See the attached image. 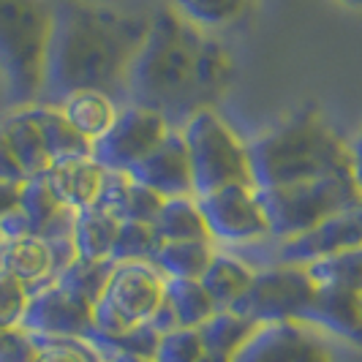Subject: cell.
<instances>
[{
	"label": "cell",
	"instance_id": "6da1fadb",
	"mask_svg": "<svg viewBox=\"0 0 362 362\" xmlns=\"http://www.w3.org/2000/svg\"><path fill=\"white\" fill-rule=\"evenodd\" d=\"M235 79L232 49L175 8L161 6L150 17V33L128 76V104L153 109L172 128H182L194 115L216 109Z\"/></svg>",
	"mask_w": 362,
	"mask_h": 362
},
{
	"label": "cell",
	"instance_id": "7a4b0ae2",
	"mask_svg": "<svg viewBox=\"0 0 362 362\" xmlns=\"http://www.w3.org/2000/svg\"><path fill=\"white\" fill-rule=\"evenodd\" d=\"M150 17L98 0H57L38 104H57L76 90H104L126 107L128 76L150 33Z\"/></svg>",
	"mask_w": 362,
	"mask_h": 362
},
{
	"label": "cell",
	"instance_id": "3957f363",
	"mask_svg": "<svg viewBox=\"0 0 362 362\" xmlns=\"http://www.w3.org/2000/svg\"><path fill=\"white\" fill-rule=\"evenodd\" d=\"M248 156L259 191L351 172V142H346L313 104L291 112L286 120L248 142Z\"/></svg>",
	"mask_w": 362,
	"mask_h": 362
},
{
	"label": "cell",
	"instance_id": "277c9868",
	"mask_svg": "<svg viewBox=\"0 0 362 362\" xmlns=\"http://www.w3.org/2000/svg\"><path fill=\"white\" fill-rule=\"evenodd\" d=\"M54 30L49 0H0V69L17 107L38 104Z\"/></svg>",
	"mask_w": 362,
	"mask_h": 362
},
{
	"label": "cell",
	"instance_id": "5b68a950",
	"mask_svg": "<svg viewBox=\"0 0 362 362\" xmlns=\"http://www.w3.org/2000/svg\"><path fill=\"white\" fill-rule=\"evenodd\" d=\"M180 134L191 156L197 197L216 194L229 185H254L248 145L216 109L194 115L180 128Z\"/></svg>",
	"mask_w": 362,
	"mask_h": 362
},
{
	"label": "cell",
	"instance_id": "8992f818",
	"mask_svg": "<svg viewBox=\"0 0 362 362\" xmlns=\"http://www.w3.org/2000/svg\"><path fill=\"white\" fill-rule=\"evenodd\" d=\"M259 199L264 204V213L270 221L272 240L284 243V240L305 235L319 223H325L329 216L362 202V191L354 182V175L349 172V175H335V177L303 182L291 188L259 191Z\"/></svg>",
	"mask_w": 362,
	"mask_h": 362
},
{
	"label": "cell",
	"instance_id": "52a82bcc",
	"mask_svg": "<svg viewBox=\"0 0 362 362\" xmlns=\"http://www.w3.org/2000/svg\"><path fill=\"white\" fill-rule=\"evenodd\" d=\"M163 300H166V275L153 262H117L112 264L107 286L95 303L93 332L117 335L134 327L150 325Z\"/></svg>",
	"mask_w": 362,
	"mask_h": 362
},
{
	"label": "cell",
	"instance_id": "ba28073f",
	"mask_svg": "<svg viewBox=\"0 0 362 362\" xmlns=\"http://www.w3.org/2000/svg\"><path fill=\"white\" fill-rule=\"evenodd\" d=\"M319 281L310 275L308 264L275 262L270 267L254 272L245 294L229 310L251 319L256 325H303L310 303L316 297Z\"/></svg>",
	"mask_w": 362,
	"mask_h": 362
},
{
	"label": "cell",
	"instance_id": "9c48e42d",
	"mask_svg": "<svg viewBox=\"0 0 362 362\" xmlns=\"http://www.w3.org/2000/svg\"><path fill=\"white\" fill-rule=\"evenodd\" d=\"M175 128L166 123V117L139 104H126L120 109L115 126L93 145V156L104 163L109 172L128 175L139 161L161 145Z\"/></svg>",
	"mask_w": 362,
	"mask_h": 362
},
{
	"label": "cell",
	"instance_id": "30bf717a",
	"mask_svg": "<svg viewBox=\"0 0 362 362\" xmlns=\"http://www.w3.org/2000/svg\"><path fill=\"white\" fill-rule=\"evenodd\" d=\"M197 199L216 243L256 245V243L272 240L270 221L256 185H229Z\"/></svg>",
	"mask_w": 362,
	"mask_h": 362
},
{
	"label": "cell",
	"instance_id": "8fae6325",
	"mask_svg": "<svg viewBox=\"0 0 362 362\" xmlns=\"http://www.w3.org/2000/svg\"><path fill=\"white\" fill-rule=\"evenodd\" d=\"M22 327L38 338H79L88 341L95 329V303L85 294L54 281L30 294Z\"/></svg>",
	"mask_w": 362,
	"mask_h": 362
},
{
	"label": "cell",
	"instance_id": "7c38bea8",
	"mask_svg": "<svg viewBox=\"0 0 362 362\" xmlns=\"http://www.w3.org/2000/svg\"><path fill=\"white\" fill-rule=\"evenodd\" d=\"M76 259L74 240H47L28 235L0 243V267L19 278L30 294L57 281V275Z\"/></svg>",
	"mask_w": 362,
	"mask_h": 362
},
{
	"label": "cell",
	"instance_id": "4fadbf2b",
	"mask_svg": "<svg viewBox=\"0 0 362 362\" xmlns=\"http://www.w3.org/2000/svg\"><path fill=\"white\" fill-rule=\"evenodd\" d=\"M74 229V210L57 199L52 185L44 177H33L22 185L19 207L0 223V237L38 235L47 240H69Z\"/></svg>",
	"mask_w": 362,
	"mask_h": 362
},
{
	"label": "cell",
	"instance_id": "5bb4252c",
	"mask_svg": "<svg viewBox=\"0 0 362 362\" xmlns=\"http://www.w3.org/2000/svg\"><path fill=\"white\" fill-rule=\"evenodd\" d=\"M235 362H335L327 344L297 322L259 325L245 346L235 354Z\"/></svg>",
	"mask_w": 362,
	"mask_h": 362
},
{
	"label": "cell",
	"instance_id": "9a60e30c",
	"mask_svg": "<svg viewBox=\"0 0 362 362\" xmlns=\"http://www.w3.org/2000/svg\"><path fill=\"white\" fill-rule=\"evenodd\" d=\"M362 245V202L329 216L305 235L278 243L275 259L286 264H313L327 256L344 254Z\"/></svg>",
	"mask_w": 362,
	"mask_h": 362
},
{
	"label": "cell",
	"instance_id": "2e32d148",
	"mask_svg": "<svg viewBox=\"0 0 362 362\" xmlns=\"http://www.w3.org/2000/svg\"><path fill=\"white\" fill-rule=\"evenodd\" d=\"M128 177L147 185L150 191L161 194L163 199L175 197H197L194 191V169H191V156L188 145L182 139L180 128H175L161 145L156 147L145 161H139Z\"/></svg>",
	"mask_w": 362,
	"mask_h": 362
},
{
	"label": "cell",
	"instance_id": "e0dca14e",
	"mask_svg": "<svg viewBox=\"0 0 362 362\" xmlns=\"http://www.w3.org/2000/svg\"><path fill=\"white\" fill-rule=\"evenodd\" d=\"M44 180L52 185L57 199L69 210L79 213V210H88V207L101 202L109 180V169H104V163L93 153H88V156L54 161L49 166V172L44 175Z\"/></svg>",
	"mask_w": 362,
	"mask_h": 362
},
{
	"label": "cell",
	"instance_id": "ac0fdd59",
	"mask_svg": "<svg viewBox=\"0 0 362 362\" xmlns=\"http://www.w3.org/2000/svg\"><path fill=\"white\" fill-rule=\"evenodd\" d=\"M303 325L325 329L351 346H362V294L335 284H319Z\"/></svg>",
	"mask_w": 362,
	"mask_h": 362
},
{
	"label": "cell",
	"instance_id": "d6986e66",
	"mask_svg": "<svg viewBox=\"0 0 362 362\" xmlns=\"http://www.w3.org/2000/svg\"><path fill=\"white\" fill-rule=\"evenodd\" d=\"M54 107H60L63 117L71 123L90 145H95L107 131L115 126L120 115V101L112 98L104 90H76L66 98H60Z\"/></svg>",
	"mask_w": 362,
	"mask_h": 362
},
{
	"label": "cell",
	"instance_id": "ffe728a7",
	"mask_svg": "<svg viewBox=\"0 0 362 362\" xmlns=\"http://www.w3.org/2000/svg\"><path fill=\"white\" fill-rule=\"evenodd\" d=\"M3 123L11 134V142L17 147L19 161L25 166L28 180L44 177L54 161L52 153H49V145H47V136H44V126H41V104L19 107Z\"/></svg>",
	"mask_w": 362,
	"mask_h": 362
},
{
	"label": "cell",
	"instance_id": "44dd1931",
	"mask_svg": "<svg viewBox=\"0 0 362 362\" xmlns=\"http://www.w3.org/2000/svg\"><path fill=\"white\" fill-rule=\"evenodd\" d=\"M163 197L150 191L142 182L131 180L123 172H109L107 188L98 204L109 207L120 221H136V223H153L161 213Z\"/></svg>",
	"mask_w": 362,
	"mask_h": 362
},
{
	"label": "cell",
	"instance_id": "7402d4cb",
	"mask_svg": "<svg viewBox=\"0 0 362 362\" xmlns=\"http://www.w3.org/2000/svg\"><path fill=\"white\" fill-rule=\"evenodd\" d=\"M117 229H120V218L104 204H93L88 210L74 213L71 240L76 256L93 262H112Z\"/></svg>",
	"mask_w": 362,
	"mask_h": 362
},
{
	"label": "cell",
	"instance_id": "603a6c76",
	"mask_svg": "<svg viewBox=\"0 0 362 362\" xmlns=\"http://www.w3.org/2000/svg\"><path fill=\"white\" fill-rule=\"evenodd\" d=\"M156 235L161 237V243H177V240H207L216 243L210 235V226L204 221V213L199 207L197 197H175L166 199L161 213L153 221Z\"/></svg>",
	"mask_w": 362,
	"mask_h": 362
},
{
	"label": "cell",
	"instance_id": "cb8c5ba5",
	"mask_svg": "<svg viewBox=\"0 0 362 362\" xmlns=\"http://www.w3.org/2000/svg\"><path fill=\"white\" fill-rule=\"evenodd\" d=\"M254 267H248L243 259H237L235 254H221L218 251L210 262V267L204 270L199 281L204 284V289L210 291L213 303L218 310H229L237 300L245 294L251 278H254Z\"/></svg>",
	"mask_w": 362,
	"mask_h": 362
},
{
	"label": "cell",
	"instance_id": "d4e9b609",
	"mask_svg": "<svg viewBox=\"0 0 362 362\" xmlns=\"http://www.w3.org/2000/svg\"><path fill=\"white\" fill-rule=\"evenodd\" d=\"M216 254V243H207V240H177V243H161V248L153 256V264L166 278L199 281Z\"/></svg>",
	"mask_w": 362,
	"mask_h": 362
},
{
	"label": "cell",
	"instance_id": "484cf974",
	"mask_svg": "<svg viewBox=\"0 0 362 362\" xmlns=\"http://www.w3.org/2000/svg\"><path fill=\"white\" fill-rule=\"evenodd\" d=\"M166 303L175 313L177 327H202L213 313H218L204 284L188 278H166Z\"/></svg>",
	"mask_w": 362,
	"mask_h": 362
},
{
	"label": "cell",
	"instance_id": "4316f807",
	"mask_svg": "<svg viewBox=\"0 0 362 362\" xmlns=\"http://www.w3.org/2000/svg\"><path fill=\"white\" fill-rule=\"evenodd\" d=\"M256 327H259L256 322L240 316L235 310H218L199 327V332L207 349H216L226 357H235L245 346V341L256 332Z\"/></svg>",
	"mask_w": 362,
	"mask_h": 362
},
{
	"label": "cell",
	"instance_id": "83f0119b",
	"mask_svg": "<svg viewBox=\"0 0 362 362\" xmlns=\"http://www.w3.org/2000/svg\"><path fill=\"white\" fill-rule=\"evenodd\" d=\"M166 6L188 22L199 25L202 30L216 33L221 28L235 25L251 6V0H166Z\"/></svg>",
	"mask_w": 362,
	"mask_h": 362
},
{
	"label": "cell",
	"instance_id": "f1b7e54d",
	"mask_svg": "<svg viewBox=\"0 0 362 362\" xmlns=\"http://www.w3.org/2000/svg\"><path fill=\"white\" fill-rule=\"evenodd\" d=\"M41 126H44V136H47V145H49V153H52V161L93 153V145L63 117L60 107L41 104Z\"/></svg>",
	"mask_w": 362,
	"mask_h": 362
},
{
	"label": "cell",
	"instance_id": "f546056e",
	"mask_svg": "<svg viewBox=\"0 0 362 362\" xmlns=\"http://www.w3.org/2000/svg\"><path fill=\"white\" fill-rule=\"evenodd\" d=\"M161 248V237L156 235L153 223L120 221V229L115 237L112 262H153L156 251Z\"/></svg>",
	"mask_w": 362,
	"mask_h": 362
},
{
	"label": "cell",
	"instance_id": "4dcf8cb0",
	"mask_svg": "<svg viewBox=\"0 0 362 362\" xmlns=\"http://www.w3.org/2000/svg\"><path fill=\"white\" fill-rule=\"evenodd\" d=\"M308 270L319 284H335V286L362 294V245L344 251V254L319 259L308 264Z\"/></svg>",
	"mask_w": 362,
	"mask_h": 362
},
{
	"label": "cell",
	"instance_id": "1f68e13d",
	"mask_svg": "<svg viewBox=\"0 0 362 362\" xmlns=\"http://www.w3.org/2000/svg\"><path fill=\"white\" fill-rule=\"evenodd\" d=\"M112 264H115V262H93V259L76 256L71 264L57 275V281L66 284L69 289L85 294V297L93 300V303H98L101 291H104V286H107V278H109V272H112Z\"/></svg>",
	"mask_w": 362,
	"mask_h": 362
},
{
	"label": "cell",
	"instance_id": "d6a6232c",
	"mask_svg": "<svg viewBox=\"0 0 362 362\" xmlns=\"http://www.w3.org/2000/svg\"><path fill=\"white\" fill-rule=\"evenodd\" d=\"M204 354V341H202L199 327H177L172 332H163L158 349H156V362H197Z\"/></svg>",
	"mask_w": 362,
	"mask_h": 362
},
{
	"label": "cell",
	"instance_id": "836d02e7",
	"mask_svg": "<svg viewBox=\"0 0 362 362\" xmlns=\"http://www.w3.org/2000/svg\"><path fill=\"white\" fill-rule=\"evenodd\" d=\"M28 305H30V289L0 267V327L22 325Z\"/></svg>",
	"mask_w": 362,
	"mask_h": 362
},
{
	"label": "cell",
	"instance_id": "e575fe53",
	"mask_svg": "<svg viewBox=\"0 0 362 362\" xmlns=\"http://www.w3.org/2000/svg\"><path fill=\"white\" fill-rule=\"evenodd\" d=\"M38 362H104L95 346L79 338H38Z\"/></svg>",
	"mask_w": 362,
	"mask_h": 362
},
{
	"label": "cell",
	"instance_id": "d590c367",
	"mask_svg": "<svg viewBox=\"0 0 362 362\" xmlns=\"http://www.w3.org/2000/svg\"><path fill=\"white\" fill-rule=\"evenodd\" d=\"M41 344L22 325L0 327V362H38Z\"/></svg>",
	"mask_w": 362,
	"mask_h": 362
},
{
	"label": "cell",
	"instance_id": "8d00e7d4",
	"mask_svg": "<svg viewBox=\"0 0 362 362\" xmlns=\"http://www.w3.org/2000/svg\"><path fill=\"white\" fill-rule=\"evenodd\" d=\"M0 180L3 182H28L25 175V166L19 161V153L14 142H11V134L6 123L0 120Z\"/></svg>",
	"mask_w": 362,
	"mask_h": 362
},
{
	"label": "cell",
	"instance_id": "74e56055",
	"mask_svg": "<svg viewBox=\"0 0 362 362\" xmlns=\"http://www.w3.org/2000/svg\"><path fill=\"white\" fill-rule=\"evenodd\" d=\"M22 185H25V182L0 180V223L19 207V202H22Z\"/></svg>",
	"mask_w": 362,
	"mask_h": 362
},
{
	"label": "cell",
	"instance_id": "f35d334b",
	"mask_svg": "<svg viewBox=\"0 0 362 362\" xmlns=\"http://www.w3.org/2000/svg\"><path fill=\"white\" fill-rule=\"evenodd\" d=\"M351 175H354L357 188L362 191V126H360V134L351 142Z\"/></svg>",
	"mask_w": 362,
	"mask_h": 362
},
{
	"label": "cell",
	"instance_id": "ab89813d",
	"mask_svg": "<svg viewBox=\"0 0 362 362\" xmlns=\"http://www.w3.org/2000/svg\"><path fill=\"white\" fill-rule=\"evenodd\" d=\"M197 362H235V357H226V354H221L216 349H207V346H204V354H202Z\"/></svg>",
	"mask_w": 362,
	"mask_h": 362
},
{
	"label": "cell",
	"instance_id": "60d3db41",
	"mask_svg": "<svg viewBox=\"0 0 362 362\" xmlns=\"http://www.w3.org/2000/svg\"><path fill=\"white\" fill-rule=\"evenodd\" d=\"M107 362H156V360H147V357H128V354H120V357H109Z\"/></svg>",
	"mask_w": 362,
	"mask_h": 362
},
{
	"label": "cell",
	"instance_id": "b9f144b4",
	"mask_svg": "<svg viewBox=\"0 0 362 362\" xmlns=\"http://www.w3.org/2000/svg\"><path fill=\"white\" fill-rule=\"evenodd\" d=\"M346 6H351V8H362V0H341Z\"/></svg>",
	"mask_w": 362,
	"mask_h": 362
},
{
	"label": "cell",
	"instance_id": "7bdbcfd3",
	"mask_svg": "<svg viewBox=\"0 0 362 362\" xmlns=\"http://www.w3.org/2000/svg\"><path fill=\"white\" fill-rule=\"evenodd\" d=\"M0 90H6V76H3V69H0Z\"/></svg>",
	"mask_w": 362,
	"mask_h": 362
},
{
	"label": "cell",
	"instance_id": "ee69618b",
	"mask_svg": "<svg viewBox=\"0 0 362 362\" xmlns=\"http://www.w3.org/2000/svg\"><path fill=\"white\" fill-rule=\"evenodd\" d=\"M0 243H3V237H0Z\"/></svg>",
	"mask_w": 362,
	"mask_h": 362
},
{
	"label": "cell",
	"instance_id": "f6af8a7d",
	"mask_svg": "<svg viewBox=\"0 0 362 362\" xmlns=\"http://www.w3.org/2000/svg\"><path fill=\"white\" fill-rule=\"evenodd\" d=\"M104 362H107V360H104Z\"/></svg>",
	"mask_w": 362,
	"mask_h": 362
}]
</instances>
